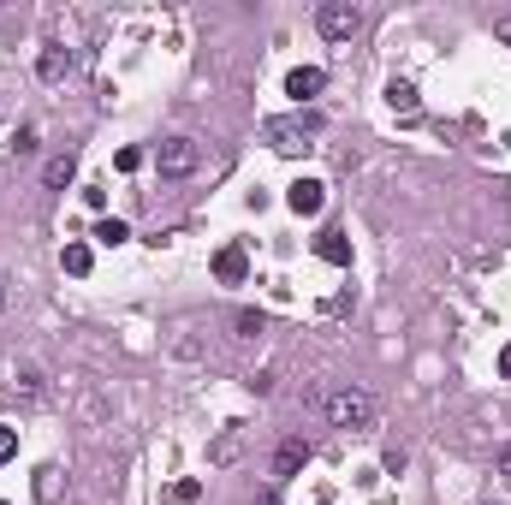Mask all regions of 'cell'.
<instances>
[{"label":"cell","instance_id":"6da1fadb","mask_svg":"<svg viewBox=\"0 0 511 505\" xmlns=\"http://www.w3.org/2000/svg\"><path fill=\"white\" fill-rule=\"evenodd\" d=\"M321 405H327V422L334 428H369L374 422V398L363 387H339V392H327Z\"/></svg>","mask_w":511,"mask_h":505},{"label":"cell","instance_id":"7a4b0ae2","mask_svg":"<svg viewBox=\"0 0 511 505\" xmlns=\"http://www.w3.org/2000/svg\"><path fill=\"white\" fill-rule=\"evenodd\" d=\"M315 30L327 42H351L357 30H363V6H351V0H321V6H315Z\"/></svg>","mask_w":511,"mask_h":505},{"label":"cell","instance_id":"3957f363","mask_svg":"<svg viewBox=\"0 0 511 505\" xmlns=\"http://www.w3.org/2000/svg\"><path fill=\"white\" fill-rule=\"evenodd\" d=\"M310 131H315V119H268V125H262V143H268L274 155H303V149H310Z\"/></svg>","mask_w":511,"mask_h":505},{"label":"cell","instance_id":"277c9868","mask_svg":"<svg viewBox=\"0 0 511 505\" xmlns=\"http://www.w3.org/2000/svg\"><path fill=\"white\" fill-rule=\"evenodd\" d=\"M197 161H202L197 137H167V143L155 149V167H161V178H191V173H197Z\"/></svg>","mask_w":511,"mask_h":505},{"label":"cell","instance_id":"5b68a950","mask_svg":"<svg viewBox=\"0 0 511 505\" xmlns=\"http://www.w3.org/2000/svg\"><path fill=\"white\" fill-rule=\"evenodd\" d=\"M286 202H292V214H303V220H310V214L327 209V185H321V178H297L292 191H286Z\"/></svg>","mask_w":511,"mask_h":505},{"label":"cell","instance_id":"8992f818","mask_svg":"<svg viewBox=\"0 0 511 505\" xmlns=\"http://www.w3.org/2000/svg\"><path fill=\"white\" fill-rule=\"evenodd\" d=\"M327 90V72L321 66H297V72H286V96L292 101H310V96H321Z\"/></svg>","mask_w":511,"mask_h":505},{"label":"cell","instance_id":"52a82bcc","mask_svg":"<svg viewBox=\"0 0 511 505\" xmlns=\"http://www.w3.org/2000/svg\"><path fill=\"white\" fill-rule=\"evenodd\" d=\"M315 256H321V262H334V268H351V238L339 233V226H327V233L315 238Z\"/></svg>","mask_w":511,"mask_h":505},{"label":"cell","instance_id":"ba28073f","mask_svg":"<svg viewBox=\"0 0 511 505\" xmlns=\"http://www.w3.org/2000/svg\"><path fill=\"white\" fill-rule=\"evenodd\" d=\"M215 273L226 280V286H244V273H250V256H244V244H226V250L215 256Z\"/></svg>","mask_w":511,"mask_h":505},{"label":"cell","instance_id":"9c48e42d","mask_svg":"<svg viewBox=\"0 0 511 505\" xmlns=\"http://www.w3.org/2000/svg\"><path fill=\"white\" fill-rule=\"evenodd\" d=\"M387 107H393V114H405V119H416V114H422L416 83H411V78H393V83H387Z\"/></svg>","mask_w":511,"mask_h":505},{"label":"cell","instance_id":"30bf717a","mask_svg":"<svg viewBox=\"0 0 511 505\" xmlns=\"http://www.w3.org/2000/svg\"><path fill=\"white\" fill-rule=\"evenodd\" d=\"M303 464H310V440H279V452H274V476H297Z\"/></svg>","mask_w":511,"mask_h":505},{"label":"cell","instance_id":"8fae6325","mask_svg":"<svg viewBox=\"0 0 511 505\" xmlns=\"http://www.w3.org/2000/svg\"><path fill=\"white\" fill-rule=\"evenodd\" d=\"M66 72H72V54H66L59 42H54V48H42V59H36V78H42V83H59Z\"/></svg>","mask_w":511,"mask_h":505},{"label":"cell","instance_id":"7c38bea8","mask_svg":"<svg viewBox=\"0 0 511 505\" xmlns=\"http://www.w3.org/2000/svg\"><path fill=\"white\" fill-rule=\"evenodd\" d=\"M72 173H78V161H72V155H54L48 167H42V185H48V191H66V185H72Z\"/></svg>","mask_w":511,"mask_h":505},{"label":"cell","instance_id":"4fadbf2b","mask_svg":"<svg viewBox=\"0 0 511 505\" xmlns=\"http://www.w3.org/2000/svg\"><path fill=\"white\" fill-rule=\"evenodd\" d=\"M59 482H66V476H59L54 464H42L36 469V505H59Z\"/></svg>","mask_w":511,"mask_h":505},{"label":"cell","instance_id":"5bb4252c","mask_svg":"<svg viewBox=\"0 0 511 505\" xmlns=\"http://www.w3.org/2000/svg\"><path fill=\"white\" fill-rule=\"evenodd\" d=\"M59 262H66V273H72V280H83V273L96 268V256H90V244H66V256H59Z\"/></svg>","mask_w":511,"mask_h":505},{"label":"cell","instance_id":"9a60e30c","mask_svg":"<svg viewBox=\"0 0 511 505\" xmlns=\"http://www.w3.org/2000/svg\"><path fill=\"white\" fill-rule=\"evenodd\" d=\"M125 238H131V226H125V220H96V244H107V250H119Z\"/></svg>","mask_w":511,"mask_h":505},{"label":"cell","instance_id":"2e32d148","mask_svg":"<svg viewBox=\"0 0 511 505\" xmlns=\"http://www.w3.org/2000/svg\"><path fill=\"white\" fill-rule=\"evenodd\" d=\"M232 458H238V428H226L215 440V452H208V464H232Z\"/></svg>","mask_w":511,"mask_h":505},{"label":"cell","instance_id":"e0dca14e","mask_svg":"<svg viewBox=\"0 0 511 505\" xmlns=\"http://www.w3.org/2000/svg\"><path fill=\"white\" fill-rule=\"evenodd\" d=\"M262 327H268V315H262V310H238V333H244V339H256Z\"/></svg>","mask_w":511,"mask_h":505},{"label":"cell","instance_id":"ac0fdd59","mask_svg":"<svg viewBox=\"0 0 511 505\" xmlns=\"http://www.w3.org/2000/svg\"><path fill=\"white\" fill-rule=\"evenodd\" d=\"M19 398H42V375H36V369L19 375Z\"/></svg>","mask_w":511,"mask_h":505},{"label":"cell","instance_id":"d6986e66","mask_svg":"<svg viewBox=\"0 0 511 505\" xmlns=\"http://www.w3.org/2000/svg\"><path fill=\"white\" fill-rule=\"evenodd\" d=\"M36 143H42V137H36V125H24V131H19V143H12V149H19V155H36Z\"/></svg>","mask_w":511,"mask_h":505},{"label":"cell","instance_id":"ffe728a7","mask_svg":"<svg viewBox=\"0 0 511 505\" xmlns=\"http://www.w3.org/2000/svg\"><path fill=\"white\" fill-rule=\"evenodd\" d=\"M114 167H119V173H138V167H143V155H138V149H119V155H114Z\"/></svg>","mask_w":511,"mask_h":505},{"label":"cell","instance_id":"44dd1931","mask_svg":"<svg viewBox=\"0 0 511 505\" xmlns=\"http://www.w3.org/2000/svg\"><path fill=\"white\" fill-rule=\"evenodd\" d=\"M6 458H19V434H12V428H0V464H6Z\"/></svg>","mask_w":511,"mask_h":505},{"label":"cell","instance_id":"7402d4cb","mask_svg":"<svg viewBox=\"0 0 511 505\" xmlns=\"http://www.w3.org/2000/svg\"><path fill=\"white\" fill-rule=\"evenodd\" d=\"M197 493H202V482H178V487H173V500H178V505H191Z\"/></svg>","mask_w":511,"mask_h":505},{"label":"cell","instance_id":"603a6c76","mask_svg":"<svg viewBox=\"0 0 511 505\" xmlns=\"http://www.w3.org/2000/svg\"><path fill=\"white\" fill-rule=\"evenodd\" d=\"M493 469H499V476H506V482H511V440H506V446H499V452H493Z\"/></svg>","mask_w":511,"mask_h":505},{"label":"cell","instance_id":"cb8c5ba5","mask_svg":"<svg viewBox=\"0 0 511 505\" xmlns=\"http://www.w3.org/2000/svg\"><path fill=\"white\" fill-rule=\"evenodd\" d=\"M493 36H499V42H506V48H511V12H506V19H499V24H493Z\"/></svg>","mask_w":511,"mask_h":505},{"label":"cell","instance_id":"d4e9b609","mask_svg":"<svg viewBox=\"0 0 511 505\" xmlns=\"http://www.w3.org/2000/svg\"><path fill=\"white\" fill-rule=\"evenodd\" d=\"M499 375H506V381H511V345L499 351Z\"/></svg>","mask_w":511,"mask_h":505},{"label":"cell","instance_id":"484cf974","mask_svg":"<svg viewBox=\"0 0 511 505\" xmlns=\"http://www.w3.org/2000/svg\"><path fill=\"white\" fill-rule=\"evenodd\" d=\"M256 505H279V493H274V487H268V493H262V500H256Z\"/></svg>","mask_w":511,"mask_h":505},{"label":"cell","instance_id":"4316f807","mask_svg":"<svg viewBox=\"0 0 511 505\" xmlns=\"http://www.w3.org/2000/svg\"><path fill=\"white\" fill-rule=\"evenodd\" d=\"M6 297H12V292H6V280H0V315H6Z\"/></svg>","mask_w":511,"mask_h":505}]
</instances>
